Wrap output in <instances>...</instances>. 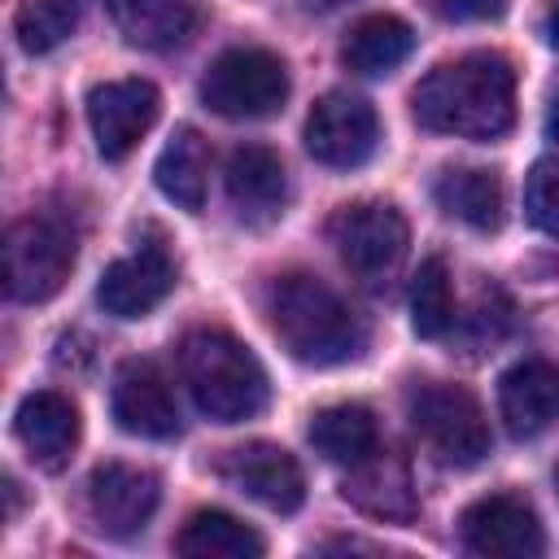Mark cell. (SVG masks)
Listing matches in <instances>:
<instances>
[{
    "label": "cell",
    "mask_w": 559,
    "mask_h": 559,
    "mask_svg": "<svg viewBox=\"0 0 559 559\" xmlns=\"http://www.w3.org/2000/svg\"><path fill=\"white\" fill-rule=\"evenodd\" d=\"M328 240L345 271L376 284L406 253V218L389 201H354L328 218Z\"/></svg>",
    "instance_id": "7"
},
{
    "label": "cell",
    "mask_w": 559,
    "mask_h": 559,
    "mask_svg": "<svg viewBox=\"0 0 559 559\" xmlns=\"http://www.w3.org/2000/svg\"><path fill=\"white\" fill-rule=\"evenodd\" d=\"M109 411H114L118 428L131 432V437L166 441V437L179 432L175 393H170L166 376L157 371V362H148V358H127V362L114 371Z\"/></svg>",
    "instance_id": "13"
},
{
    "label": "cell",
    "mask_w": 559,
    "mask_h": 559,
    "mask_svg": "<svg viewBox=\"0 0 559 559\" xmlns=\"http://www.w3.org/2000/svg\"><path fill=\"white\" fill-rule=\"evenodd\" d=\"M406 419H411L415 437L424 441V450L441 467H476L493 445L489 419H485L476 393L463 384H450V380L415 384L406 397Z\"/></svg>",
    "instance_id": "4"
},
{
    "label": "cell",
    "mask_w": 559,
    "mask_h": 559,
    "mask_svg": "<svg viewBox=\"0 0 559 559\" xmlns=\"http://www.w3.org/2000/svg\"><path fill=\"white\" fill-rule=\"evenodd\" d=\"M454 323V284H450V266L445 258H424L415 280H411V328L424 341L445 336Z\"/></svg>",
    "instance_id": "25"
},
{
    "label": "cell",
    "mask_w": 559,
    "mask_h": 559,
    "mask_svg": "<svg viewBox=\"0 0 559 559\" xmlns=\"http://www.w3.org/2000/svg\"><path fill=\"white\" fill-rule=\"evenodd\" d=\"M546 135L559 144V96H555V105H550V114H546Z\"/></svg>",
    "instance_id": "30"
},
{
    "label": "cell",
    "mask_w": 559,
    "mask_h": 559,
    "mask_svg": "<svg viewBox=\"0 0 559 559\" xmlns=\"http://www.w3.org/2000/svg\"><path fill=\"white\" fill-rule=\"evenodd\" d=\"M345 502L362 507L367 515H384V520H406L415 511V493H411V476L397 459H384L380 450L367 454L362 463H354V472L341 485Z\"/></svg>",
    "instance_id": "23"
},
{
    "label": "cell",
    "mask_w": 559,
    "mask_h": 559,
    "mask_svg": "<svg viewBox=\"0 0 559 559\" xmlns=\"http://www.w3.org/2000/svg\"><path fill=\"white\" fill-rule=\"evenodd\" d=\"M498 411L511 437H537L559 419V362L520 358L498 380Z\"/></svg>",
    "instance_id": "15"
},
{
    "label": "cell",
    "mask_w": 559,
    "mask_h": 559,
    "mask_svg": "<svg viewBox=\"0 0 559 559\" xmlns=\"http://www.w3.org/2000/svg\"><path fill=\"white\" fill-rule=\"evenodd\" d=\"M162 502V480L135 463H100L87 476V515L105 537H135Z\"/></svg>",
    "instance_id": "10"
},
{
    "label": "cell",
    "mask_w": 559,
    "mask_h": 559,
    "mask_svg": "<svg viewBox=\"0 0 559 559\" xmlns=\"http://www.w3.org/2000/svg\"><path fill=\"white\" fill-rule=\"evenodd\" d=\"M79 26V0H22L13 13V35L31 57L61 48Z\"/></svg>",
    "instance_id": "26"
},
{
    "label": "cell",
    "mask_w": 559,
    "mask_h": 559,
    "mask_svg": "<svg viewBox=\"0 0 559 559\" xmlns=\"http://www.w3.org/2000/svg\"><path fill=\"white\" fill-rule=\"evenodd\" d=\"M13 437L39 467L57 472L79 445V406L57 389H35L13 411Z\"/></svg>",
    "instance_id": "16"
},
{
    "label": "cell",
    "mask_w": 559,
    "mask_h": 559,
    "mask_svg": "<svg viewBox=\"0 0 559 559\" xmlns=\"http://www.w3.org/2000/svg\"><path fill=\"white\" fill-rule=\"evenodd\" d=\"M162 96L148 79H109L87 92V127L105 162H122L157 122Z\"/></svg>",
    "instance_id": "9"
},
{
    "label": "cell",
    "mask_w": 559,
    "mask_h": 559,
    "mask_svg": "<svg viewBox=\"0 0 559 559\" xmlns=\"http://www.w3.org/2000/svg\"><path fill=\"white\" fill-rule=\"evenodd\" d=\"M437 205L459 218L472 231H498L502 227V179L480 166H450L432 183Z\"/></svg>",
    "instance_id": "21"
},
{
    "label": "cell",
    "mask_w": 559,
    "mask_h": 559,
    "mask_svg": "<svg viewBox=\"0 0 559 559\" xmlns=\"http://www.w3.org/2000/svg\"><path fill=\"white\" fill-rule=\"evenodd\" d=\"M306 153L332 170H349L362 166L376 144H380V118L362 96L349 92H328L314 100L310 118H306Z\"/></svg>",
    "instance_id": "8"
},
{
    "label": "cell",
    "mask_w": 559,
    "mask_h": 559,
    "mask_svg": "<svg viewBox=\"0 0 559 559\" xmlns=\"http://www.w3.org/2000/svg\"><path fill=\"white\" fill-rule=\"evenodd\" d=\"M266 319L280 345L306 367H336L362 354L367 328L310 271H284L266 288Z\"/></svg>",
    "instance_id": "2"
},
{
    "label": "cell",
    "mask_w": 559,
    "mask_h": 559,
    "mask_svg": "<svg viewBox=\"0 0 559 559\" xmlns=\"http://www.w3.org/2000/svg\"><path fill=\"white\" fill-rule=\"evenodd\" d=\"M218 476H223L236 493H245V498H253L258 507L280 511V515H288V511H297V507L306 502L301 463H297L284 445H275V441H245V445L227 450V454L218 459Z\"/></svg>",
    "instance_id": "11"
},
{
    "label": "cell",
    "mask_w": 559,
    "mask_h": 559,
    "mask_svg": "<svg viewBox=\"0 0 559 559\" xmlns=\"http://www.w3.org/2000/svg\"><path fill=\"white\" fill-rule=\"evenodd\" d=\"M555 489H559V467H555Z\"/></svg>",
    "instance_id": "31"
},
{
    "label": "cell",
    "mask_w": 559,
    "mask_h": 559,
    "mask_svg": "<svg viewBox=\"0 0 559 559\" xmlns=\"http://www.w3.org/2000/svg\"><path fill=\"white\" fill-rule=\"evenodd\" d=\"M170 288H175L170 253L162 245H140L135 253L105 266L100 284H96V301L114 319H144L148 310H157L170 297Z\"/></svg>",
    "instance_id": "14"
},
{
    "label": "cell",
    "mask_w": 559,
    "mask_h": 559,
    "mask_svg": "<svg viewBox=\"0 0 559 559\" xmlns=\"http://www.w3.org/2000/svg\"><path fill=\"white\" fill-rule=\"evenodd\" d=\"M459 537L472 555H489V559H528V555H542L546 546L542 520L520 493L476 498L459 515Z\"/></svg>",
    "instance_id": "12"
},
{
    "label": "cell",
    "mask_w": 559,
    "mask_h": 559,
    "mask_svg": "<svg viewBox=\"0 0 559 559\" xmlns=\"http://www.w3.org/2000/svg\"><path fill=\"white\" fill-rule=\"evenodd\" d=\"M310 445L328 459V463H362L367 454L380 450V424L367 406L358 402H336V406H323L314 419H310Z\"/></svg>",
    "instance_id": "24"
},
{
    "label": "cell",
    "mask_w": 559,
    "mask_h": 559,
    "mask_svg": "<svg viewBox=\"0 0 559 559\" xmlns=\"http://www.w3.org/2000/svg\"><path fill=\"white\" fill-rule=\"evenodd\" d=\"M432 9L454 22H489L507 13V0H432Z\"/></svg>",
    "instance_id": "28"
},
{
    "label": "cell",
    "mask_w": 559,
    "mask_h": 559,
    "mask_svg": "<svg viewBox=\"0 0 559 559\" xmlns=\"http://www.w3.org/2000/svg\"><path fill=\"white\" fill-rule=\"evenodd\" d=\"M179 376L201 415L218 424L253 419L266 406V371L227 328H192L179 341Z\"/></svg>",
    "instance_id": "3"
},
{
    "label": "cell",
    "mask_w": 559,
    "mask_h": 559,
    "mask_svg": "<svg viewBox=\"0 0 559 559\" xmlns=\"http://www.w3.org/2000/svg\"><path fill=\"white\" fill-rule=\"evenodd\" d=\"M201 100L218 118H271L288 100V70L266 48H227L201 74Z\"/></svg>",
    "instance_id": "5"
},
{
    "label": "cell",
    "mask_w": 559,
    "mask_h": 559,
    "mask_svg": "<svg viewBox=\"0 0 559 559\" xmlns=\"http://www.w3.org/2000/svg\"><path fill=\"white\" fill-rule=\"evenodd\" d=\"M424 131L454 140H498L515 122V66L502 52H463L432 66L411 92Z\"/></svg>",
    "instance_id": "1"
},
{
    "label": "cell",
    "mask_w": 559,
    "mask_h": 559,
    "mask_svg": "<svg viewBox=\"0 0 559 559\" xmlns=\"http://www.w3.org/2000/svg\"><path fill=\"white\" fill-rule=\"evenodd\" d=\"M411 48H415L411 22H402L397 13H367V17H358V22L345 31V39H341V61H345L354 74L376 79V74L397 70V66L411 57Z\"/></svg>",
    "instance_id": "19"
},
{
    "label": "cell",
    "mask_w": 559,
    "mask_h": 559,
    "mask_svg": "<svg viewBox=\"0 0 559 559\" xmlns=\"http://www.w3.org/2000/svg\"><path fill=\"white\" fill-rule=\"evenodd\" d=\"M227 197L240 210V218H275L288 197V175L275 148L266 144H240L227 157Z\"/></svg>",
    "instance_id": "18"
},
{
    "label": "cell",
    "mask_w": 559,
    "mask_h": 559,
    "mask_svg": "<svg viewBox=\"0 0 559 559\" xmlns=\"http://www.w3.org/2000/svg\"><path fill=\"white\" fill-rule=\"evenodd\" d=\"M153 179L166 201H175L188 214H201L205 205V183H210V144L197 127H175L166 148L157 153Z\"/></svg>",
    "instance_id": "20"
},
{
    "label": "cell",
    "mask_w": 559,
    "mask_h": 559,
    "mask_svg": "<svg viewBox=\"0 0 559 559\" xmlns=\"http://www.w3.org/2000/svg\"><path fill=\"white\" fill-rule=\"evenodd\" d=\"M546 39H550V48H559V0H550V9H546Z\"/></svg>",
    "instance_id": "29"
},
{
    "label": "cell",
    "mask_w": 559,
    "mask_h": 559,
    "mask_svg": "<svg viewBox=\"0 0 559 559\" xmlns=\"http://www.w3.org/2000/svg\"><path fill=\"white\" fill-rule=\"evenodd\" d=\"M74 266V236L44 218L26 214L4 231V288L13 301H48Z\"/></svg>",
    "instance_id": "6"
},
{
    "label": "cell",
    "mask_w": 559,
    "mask_h": 559,
    "mask_svg": "<svg viewBox=\"0 0 559 559\" xmlns=\"http://www.w3.org/2000/svg\"><path fill=\"white\" fill-rule=\"evenodd\" d=\"M114 26L122 31L127 44L166 52L192 39L201 26V4L197 0H100Z\"/></svg>",
    "instance_id": "17"
},
{
    "label": "cell",
    "mask_w": 559,
    "mask_h": 559,
    "mask_svg": "<svg viewBox=\"0 0 559 559\" xmlns=\"http://www.w3.org/2000/svg\"><path fill=\"white\" fill-rule=\"evenodd\" d=\"M175 550L188 559H258L266 550L262 533H253L245 520L218 507H201L188 515V524L175 537Z\"/></svg>",
    "instance_id": "22"
},
{
    "label": "cell",
    "mask_w": 559,
    "mask_h": 559,
    "mask_svg": "<svg viewBox=\"0 0 559 559\" xmlns=\"http://www.w3.org/2000/svg\"><path fill=\"white\" fill-rule=\"evenodd\" d=\"M524 214L537 231L559 240V157H542L524 179Z\"/></svg>",
    "instance_id": "27"
}]
</instances>
